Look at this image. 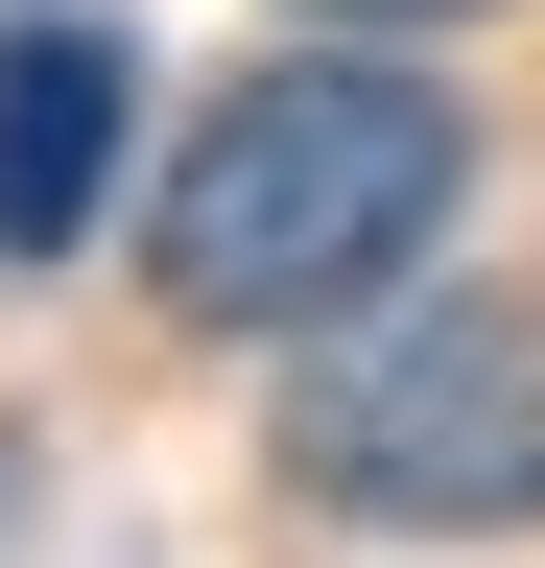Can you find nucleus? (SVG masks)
Returning a JSON list of instances; mask_svg holds the SVG:
<instances>
[{"label":"nucleus","instance_id":"39448f33","mask_svg":"<svg viewBox=\"0 0 545 568\" xmlns=\"http://www.w3.org/2000/svg\"><path fill=\"white\" fill-rule=\"evenodd\" d=\"M0 497H24V474H0Z\"/></svg>","mask_w":545,"mask_h":568},{"label":"nucleus","instance_id":"f257e3e1","mask_svg":"<svg viewBox=\"0 0 545 568\" xmlns=\"http://www.w3.org/2000/svg\"><path fill=\"white\" fill-rule=\"evenodd\" d=\"M451 190H474V119H451L403 48L309 24L285 71H238V95L166 142V190H143V284H166V332L285 355V332H332V308H380V284L451 237Z\"/></svg>","mask_w":545,"mask_h":568},{"label":"nucleus","instance_id":"20e7f679","mask_svg":"<svg viewBox=\"0 0 545 568\" xmlns=\"http://www.w3.org/2000/svg\"><path fill=\"white\" fill-rule=\"evenodd\" d=\"M285 24H356V48H427V24H498V0H285Z\"/></svg>","mask_w":545,"mask_h":568},{"label":"nucleus","instance_id":"7ed1b4c3","mask_svg":"<svg viewBox=\"0 0 545 568\" xmlns=\"http://www.w3.org/2000/svg\"><path fill=\"white\" fill-rule=\"evenodd\" d=\"M119 166H143V48L119 24H0V261H72L95 213H119Z\"/></svg>","mask_w":545,"mask_h":568},{"label":"nucleus","instance_id":"f03ea898","mask_svg":"<svg viewBox=\"0 0 545 568\" xmlns=\"http://www.w3.org/2000/svg\"><path fill=\"white\" fill-rule=\"evenodd\" d=\"M285 497L380 545H522L545 521V308L522 284H427L285 332Z\"/></svg>","mask_w":545,"mask_h":568}]
</instances>
